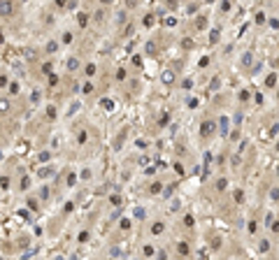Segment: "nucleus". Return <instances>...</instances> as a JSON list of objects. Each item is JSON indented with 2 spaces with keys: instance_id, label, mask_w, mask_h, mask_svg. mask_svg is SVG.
Wrapping results in <instances>:
<instances>
[{
  "instance_id": "obj_20",
  "label": "nucleus",
  "mask_w": 279,
  "mask_h": 260,
  "mask_svg": "<svg viewBox=\"0 0 279 260\" xmlns=\"http://www.w3.org/2000/svg\"><path fill=\"white\" fill-rule=\"evenodd\" d=\"M0 42H5V37H2V33H0Z\"/></svg>"
},
{
  "instance_id": "obj_18",
  "label": "nucleus",
  "mask_w": 279,
  "mask_h": 260,
  "mask_svg": "<svg viewBox=\"0 0 279 260\" xmlns=\"http://www.w3.org/2000/svg\"><path fill=\"white\" fill-rule=\"evenodd\" d=\"M40 195H42V198H49V188H47V186H44L42 191H40Z\"/></svg>"
},
{
  "instance_id": "obj_4",
  "label": "nucleus",
  "mask_w": 279,
  "mask_h": 260,
  "mask_svg": "<svg viewBox=\"0 0 279 260\" xmlns=\"http://www.w3.org/2000/svg\"><path fill=\"white\" fill-rule=\"evenodd\" d=\"M100 107H105L107 112H112V109H114V102L109 100V98H105V100H100Z\"/></svg>"
},
{
  "instance_id": "obj_8",
  "label": "nucleus",
  "mask_w": 279,
  "mask_h": 260,
  "mask_svg": "<svg viewBox=\"0 0 279 260\" xmlns=\"http://www.w3.org/2000/svg\"><path fill=\"white\" fill-rule=\"evenodd\" d=\"M9 93H12V95H19V93H21V91H19V84H17V81H12V84H9Z\"/></svg>"
},
{
  "instance_id": "obj_16",
  "label": "nucleus",
  "mask_w": 279,
  "mask_h": 260,
  "mask_svg": "<svg viewBox=\"0 0 279 260\" xmlns=\"http://www.w3.org/2000/svg\"><path fill=\"white\" fill-rule=\"evenodd\" d=\"M116 79L123 81V79H126V70H116Z\"/></svg>"
},
{
  "instance_id": "obj_1",
  "label": "nucleus",
  "mask_w": 279,
  "mask_h": 260,
  "mask_svg": "<svg viewBox=\"0 0 279 260\" xmlns=\"http://www.w3.org/2000/svg\"><path fill=\"white\" fill-rule=\"evenodd\" d=\"M14 14V5H12V0H0V17L2 19H9Z\"/></svg>"
},
{
  "instance_id": "obj_13",
  "label": "nucleus",
  "mask_w": 279,
  "mask_h": 260,
  "mask_svg": "<svg viewBox=\"0 0 279 260\" xmlns=\"http://www.w3.org/2000/svg\"><path fill=\"white\" fill-rule=\"evenodd\" d=\"M151 232H154V234H158V232H163V223H156V225L151 228Z\"/></svg>"
},
{
  "instance_id": "obj_22",
  "label": "nucleus",
  "mask_w": 279,
  "mask_h": 260,
  "mask_svg": "<svg viewBox=\"0 0 279 260\" xmlns=\"http://www.w3.org/2000/svg\"><path fill=\"white\" fill-rule=\"evenodd\" d=\"M26 2H28V0H26Z\"/></svg>"
},
{
  "instance_id": "obj_6",
  "label": "nucleus",
  "mask_w": 279,
  "mask_h": 260,
  "mask_svg": "<svg viewBox=\"0 0 279 260\" xmlns=\"http://www.w3.org/2000/svg\"><path fill=\"white\" fill-rule=\"evenodd\" d=\"M84 74H86V77H93V74H96V63H88V65H86V72H84Z\"/></svg>"
},
{
  "instance_id": "obj_11",
  "label": "nucleus",
  "mask_w": 279,
  "mask_h": 260,
  "mask_svg": "<svg viewBox=\"0 0 279 260\" xmlns=\"http://www.w3.org/2000/svg\"><path fill=\"white\" fill-rule=\"evenodd\" d=\"M61 42H63V44H70V42H72V33H63Z\"/></svg>"
},
{
  "instance_id": "obj_3",
  "label": "nucleus",
  "mask_w": 279,
  "mask_h": 260,
  "mask_svg": "<svg viewBox=\"0 0 279 260\" xmlns=\"http://www.w3.org/2000/svg\"><path fill=\"white\" fill-rule=\"evenodd\" d=\"M12 109V104H9V98H0V114H7Z\"/></svg>"
},
{
  "instance_id": "obj_2",
  "label": "nucleus",
  "mask_w": 279,
  "mask_h": 260,
  "mask_svg": "<svg viewBox=\"0 0 279 260\" xmlns=\"http://www.w3.org/2000/svg\"><path fill=\"white\" fill-rule=\"evenodd\" d=\"M79 68H81V63H79L77 58H72V56H70L68 61H65V70H68V72H77Z\"/></svg>"
},
{
  "instance_id": "obj_12",
  "label": "nucleus",
  "mask_w": 279,
  "mask_h": 260,
  "mask_svg": "<svg viewBox=\"0 0 279 260\" xmlns=\"http://www.w3.org/2000/svg\"><path fill=\"white\" fill-rule=\"evenodd\" d=\"M77 239H79L81 244H84V242H88V232H86V230H84V232H79V237H77Z\"/></svg>"
},
{
  "instance_id": "obj_9",
  "label": "nucleus",
  "mask_w": 279,
  "mask_h": 260,
  "mask_svg": "<svg viewBox=\"0 0 279 260\" xmlns=\"http://www.w3.org/2000/svg\"><path fill=\"white\" fill-rule=\"evenodd\" d=\"M0 188H2V191L9 188V177H0Z\"/></svg>"
},
{
  "instance_id": "obj_7",
  "label": "nucleus",
  "mask_w": 279,
  "mask_h": 260,
  "mask_svg": "<svg viewBox=\"0 0 279 260\" xmlns=\"http://www.w3.org/2000/svg\"><path fill=\"white\" fill-rule=\"evenodd\" d=\"M77 21L79 26H88V14H77Z\"/></svg>"
},
{
  "instance_id": "obj_19",
  "label": "nucleus",
  "mask_w": 279,
  "mask_h": 260,
  "mask_svg": "<svg viewBox=\"0 0 279 260\" xmlns=\"http://www.w3.org/2000/svg\"><path fill=\"white\" fill-rule=\"evenodd\" d=\"M103 17H105V12L100 9V12H96V21H103Z\"/></svg>"
},
{
  "instance_id": "obj_10",
  "label": "nucleus",
  "mask_w": 279,
  "mask_h": 260,
  "mask_svg": "<svg viewBox=\"0 0 279 260\" xmlns=\"http://www.w3.org/2000/svg\"><path fill=\"white\" fill-rule=\"evenodd\" d=\"M30 188V177H23L21 179V191H28Z\"/></svg>"
},
{
  "instance_id": "obj_14",
  "label": "nucleus",
  "mask_w": 279,
  "mask_h": 260,
  "mask_svg": "<svg viewBox=\"0 0 279 260\" xmlns=\"http://www.w3.org/2000/svg\"><path fill=\"white\" fill-rule=\"evenodd\" d=\"M42 72H44V74H51V63H44V65H42Z\"/></svg>"
},
{
  "instance_id": "obj_17",
  "label": "nucleus",
  "mask_w": 279,
  "mask_h": 260,
  "mask_svg": "<svg viewBox=\"0 0 279 260\" xmlns=\"http://www.w3.org/2000/svg\"><path fill=\"white\" fill-rule=\"evenodd\" d=\"M40 160H49V151H42L40 153Z\"/></svg>"
},
{
  "instance_id": "obj_21",
  "label": "nucleus",
  "mask_w": 279,
  "mask_h": 260,
  "mask_svg": "<svg viewBox=\"0 0 279 260\" xmlns=\"http://www.w3.org/2000/svg\"><path fill=\"white\" fill-rule=\"evenodd\" d=\"M0 191H2V188H0Z\"/></svg>"
},
{
  "instance_id": "obj_15",
  "label": "nucleus",
  "mask_w": 279,
  "mask_h": 260,
  "mask_svg": "<svg viewBox=\"0 0 279 260\" xmlns=\"http://www.w3.org/2000/svg\"><path fill=\"white\" fill-rule=\"evenodd\" d=\"M123 21H126V12H119L116 14V23H123Z\"/></svg>"
},
{
  "instance_id": "obj_23",
  "label": "nucleus",
  "mask_w": 279,
  "mask_h": 260,
  "mask_svg": "<svg viewBox=\"0 0 279 260\" xmlns=\"http://www.w3.org/2000/svg\"><path fill=\"white\" fill-rule=\"evenodd\" d=\"M0 158H2V156H0Z\"/></svg>"
},
{
  "instance_id": "obj_5",
  "label": "nucleus",
  "mask_w": 279,
  "mask_h": 260,
  "mask_svg": "<svg viewBox=\"0 0 279 260\" xmlns=\"http://www.w3.org/2000/svg\"><path fill=\"white\" fill-rule=\"evenodd\" d=\"M47 51L56 53V51H58V42H54V40H51V42H47Z\"/></svg>"
}]
</instances>
